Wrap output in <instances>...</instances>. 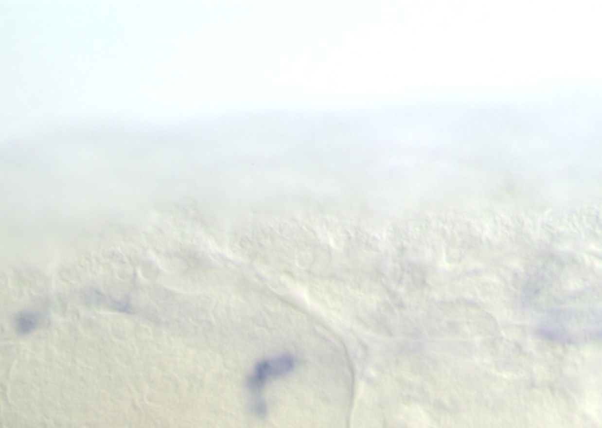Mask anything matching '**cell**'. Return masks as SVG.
<instances>
[{"instance_id":"cell-2","label":"cell","mask_w":602,"mask_h":428,"mask_svg":"<svg viewBox=\"0 0 602 428\" xmlns=\"http://www.w3.org/2000/svg\"><path fill=\"white\" fill-rule=\"evenodd\" d=\"M35 326V319L32 315H21L18 320V329L20 332H29Z\"/></svg>"},{"instance_id":"cell-1","label":"cell","mask_w":602,"mask_h":428,"mask_svg":"<svg viewBox=\"0 0 602 428\" xmlns=\"http://www.w3.org/2000/svg\"><path fill=\"white\" fill-rule=\"evenodd\" d=\"M297 366V360L292 354H283V356L266 359L259 362L253 371L251 378H249V387L253 391H260L269 380L280 378L291 373Z\"/></svg>"}]
</instances>
